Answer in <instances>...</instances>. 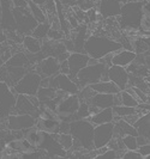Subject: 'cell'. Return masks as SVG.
<instances>
[{"instance_id":"obj_38","label":"cell","mask_w":150,"mask_h":159,"mask_svg":"<svg viewBox=\"0 0 150 159\" xmlns=\"http://www.w3.org/2000/svg\"><path fill=\"white\" fill-rule=\"evenodd\" d=\"M124 159H143L142 154L137 150H126V151L123 153V157Z\"/></svg>"},{"instance_id":"obj_16","label":"cell","mask_w":150,"mask_h":159,"mask_svg":"<svg viewBox=\"0 0 150 159\" xmlns=\"http://www.w3.org/2000/svg\"><path fill=\"white\" fill-rule=\"evenodd\" d=\"M15 114H29L32 115L35 119L39 116V108H36L34 104L31 103V101L29 99V97L27 95H17L16 104H15V109H13Z\"/></svg>"},{"instance_id":"obj_18","label":"cell","mask_w":150,"mask_h":159,"mask_svg":"<svg viewBox=\"0 0 150 159\" xmlns=\"http://www.w3.org/2000/svg\"><path fill=\"white\" fill-rule=\"evenodd\" d=\"M137 54L131 49L121 48L112 54V65H117L121 67H127L131 62H133Z\"/></svg>"},{"instance_id":"obj_44","label":"cell","mask_w":150,"mask_h":159,"mask_svg":"<svg viewBox=\"0 0 150 159\" xmlns=\"http://www.w3.org/2000/svg\"><path fill=\"white\" fill-rule=\"evenodd\" d=\"M34 4H36V5H39V6H43L45 4H46V1L47 0H31Z\"/></svg>"},{"instance_id":"obj_6","label":"cell","mask_w":150,"mask_h":159,"mask_svg":"<svg viewBox=\"0 0 150 159\" xmlns=\"http://www.w3.org/2000/svg\"><path fill=\"white\" fill-rule=\"evenodd\" d=\"M12 12H13L15 22H16V31L23 36L24 35H30L32 30L35 29V26L37 25V22L31 16L29 8L13 7Z\"/></svg>"},{"instance_id":"obj_48","label":"cell","mask_w":150,"mask_h":159,"mask_svg":"<svg viewBox=\"0 0 150 159\" xmlns=\"http://www.w3.org/2000/svg\"><path fill=\"white\" fill-rule=\"evenodd\" d=\"M123 4H125V2H128V1H131V0H120Z\"/></svg>"},{"instance_id":"obj_33","label":"cell","mask_w":150,"mask_h":159,"mask_svg":"<svg viewBox=\"0 0 150 159\" xmlns=\"http://www.w3.org/2000/svg\"><path fill=\"white\" fill-rule=\"evenodd\" d=\"M120 101H121V104H123V105L132 107V108H137L138 104H139V102H138L130 92H127L126 90L120 91Z\"/></svg>"},{"instance_id":"obj_47","label":"cell","mask_w":150,"mask_h":159,"mask_svg":"<svg viewBox=\"0 0 150 159\" xmlns=\"http://www.w3.org/2000/svg\"><path fill=\"white\" fill-rule=\"evenodd\" d=\"M144 6H145V7L150 11V0H149V1H147V2H144Z\"/></svg>"},{"instance_id":"obj_5","label":"cell","mask_w":150,"mask_h":159,"mask_svg":"<svg viewBox=\"0 0 150 159\" xmlns=\"http://www.w3.org/2000/svg\"><path fill=\"white\" fill-rule=\"evenodd\" d=\"M41 79L42 77L37 71H27V73L15 84L13 90L17 95L18 93L27 96L36 95L40 88Z\"/></svg>"},{"instance_id":"obj_26","label":"cell","mask_w":150,"mask_h":159,"mask_svg":"<svg viewBox=\"0 0 150 159\" xmlns=\"http://www.w3.org/2000/svg\"><path fill=\"white\" fill-rule=\"evenodd\" d=\"M59 90L52 88V86H40L37 92H36V97L39 98L40 104L41 103H48L51 101H53L56 96L59 95Z\"/></svg>"},{"instance_id":"obj_12","label":"cell","mask_w":150,"mask_h":159,"mask_svg":"<svg viewBox=\"0 0 150 159\" xmlns=\"http://www.w3.org/2000/svg\"><path fill=\"white\" fill-rule=\"evenodd\" d=\"M89 61V55L85 53H79V52H72L67 57V64H69V77L76 83V77L83 67H85Z\"/></svg>"},{"instance_id":"obj_9","label":"cell","mask_w":150,"mask_h":159,"mask_svg":"<svg viewBox=\"0 0 150 159\" xmlns=\"http://www.w3.org/2000/svg\"><path fill=\"white\" fill-rule=\"evenodd\" d=\"M114 135V123H102L96 125L94 127V148H101L103 146H107V143L111 141Z\"/></svg>"},{"instance_id":"obj_41","label":"cell","mask_w":150,"mask_h":159,"mask_svg":"<svg viewBox=\"0 0 150 159\" xmlns=\"http://www.w3.org/2000/svg\"><path fill=\"white\" fill-rule=\"evenodd\" d=\"M28 1H29V0H11L12 6H13V7H19V8L28 7Z\"/></svg>"},{"instance_id":"obj_36","label":"cell","mask_w":150,"mask_h":159,"mask_svg":"<svg viewBox=\"0 0 150 159\" xmlns=\"http://www.w3.org/2000/svg\"><path fill=\"white\" fill-rule=\"evenodd\" d=\"M64 36H65V34L61 31V29H53V28H51L49 31H48L47 39L53 41H61L64 40Z\"/></svg>"},{"instance_id":"obj_25","label":"cell","mask_w":150,"mask_h":159,"mask_svg":"<svg viewBox=\"0 0 150 159\" xmlns=\"http://www.w3.org/2000/svg\"><path fill=\"white\" fill-rule=\"evenodd\" d=\"M22 46L29 54H36L41 52L42 42L39 39L34 37L32 35H24L22 39Z\"/></svg>"},{"instance_id":"obj_20","label":"cell","mask_w":150,"mask_h":159,"mask_svg":"<svg viewBox=\"0 0 150 159\" xmlns=\"http://www.w3.org/2000/svg\"><path fill=\"white\" fill-rule=\"evenodd\" d=\"M35 127L40 130H43L47 134H58L60 128V120L52 117H45V119L37 117Z\"/></svg>"},{"instance_id":"obj_24","label":"cell","mask_w":150,"mask_h":159,"mask_svg":"<svg viewBox=\"0 0 150 159\" xmlns=\"http://www.w3.org/2000/svg\"><path fill=\"white\" fill-rule=\"evenodd\" d=\"M133 126L138 132V135L145 136L150 141V111L141 115Z\"/></svg>"},{"instance_id":"obj_13","label":"cell","mask_w":150,"mask_h":159,"mask_svg":"<svg viewBox=\"0 0 150 159\" xmlns=\"http://www.w3.org/2000/svg\"><path fill=\"white\" fill-rule=\"evenodd\" d=\"M128 72H127L126 67H121V66H117V65H111L107 68V77L108 80L113 81L119 89L120 91L125 90L128 86Z\"/></svg>"},{"instance_id":"obj_10","label":"cell","mask_w":150,"mask_h":159,"mask_svg":"<svg viewBox=\"0 0 150 159\" xmlns=\"http://www.w3.org/2000/svg\"><path fill=\"white\" fill-rule=\"evenodd\" d=\"M11 0H0V29L4 31H16V22L12 12Z\"/></svg>"},{"instance_id":"obj_4","label":"cell","mask_w":150,"mask_h":159,"mask_svg":"<svg viewBox=\"0 0 150 159\" xmlns=\"http://www.w3.org/2000/svg\"><path fill=\"white\" fill-rule=\"evenodd\" d=\"M107 68H108V66H106L100 61L97 64L87 65L77 73L76 84L78 85L79 89H82L87 85L97 83L100 80H108Z\"/></svg>"},{"instance_id":"obj_42","label":"cell","mask_w":150,"mask_h":159,"mask_svg":"<svg viewBox=\"0 0 150 159\" xmlns=\"http://www.w3.org/2000/svg\"><path fill=\"white\" fill-rule=\"evenodd\" d=\"M60 1L67 6H79L84 0H60Z\"/></svg>"},{"instance_id":"obj_35","label":"cell","mask_w":150,"mask_h":159,"mask_svg":"<svg viewBox=\"0 0 150 159\" xmlns=\"http://www.w3.org/2000/svg\"><path fill=\"white\" fill-rule=\"evenodd\" d=\"M123 143L126 150H138V143H137V136L127 134L121 138Z\"/></svg>"},{"instance_id":"obj_1","label":"cell","mask_w":150,"mask_h":159,"mask_svg":"<svg viewBox=\"0 0 150 159\" xmlns=\"http://www.w3.org/2000/svg\"><path fill=\"white\" fill-rule=\"evenodd\" d=\"M94 123L88 119H76L70 122L69 133L73 138L72 147H75V151L94 148Z\"/></svg>"},{"instance_id":"obj_17","label":"cell","mask_w":150,"mask_h":159,"mask_svg":"<svg viewBox=\"0 0 150 159\" xmlns=\"http://www.w3.org/2000/svg\"><path fill=\"white\" fill-rule=\"evenodd\" d=\"M79 97L77 93L73 95H66L58 102L56 105V112H70V114H75L77 111L79 107Z\"/></svg>"},{"instance_id":"obj_11","label":"cell","mask_w":150,"mask_h":159,"mask_svg":"<svg viewBox=\"0 0 150 159\" xmlns=\"http://www.w3.org/2000/svg\"><path fill=\"white\" fill-rule=\"evenodd\" d=\"M49 86L56 89L59 91H63L65 93H69V95L78 93L79 91L78 85L73 80H71V78L67 74H63V73H58L56 75L51 77Z\"/></svg>"},{"instance_id":"obj_39","label":"cell","mask_w":150,"mask_h":159,"mask_svg":"<svg viewBox=\"0 0 150 159\" xmlns=\"http://www.w3.org/2000/svg\"><path fill=\"white\" fill-rule=\"evenodd\" d=\"M66 19H67V23H69V25H70V28H72V29H76L79 24H80L78 22V19L76 18V16L73 15V12L70 13L69 16H66Z\"/></svg>"},{"instance_id":"obj_32","label":"cell","mask_w":150,"mask_h":159,"mask_svg":"<svg viewBox=\"0 0 150 159\" xmlns=\"http://www.w3.org/2000/svg\"><path fill=\"white\" fill-rule=\"evenodd\" d=\"M138 29L141 31H150V11L143 5L142 15L139 19V26Z\"/></svg>"},{"instance_id":"obj_2","label":"cell","mask_w":150,"mask_h":159,"mask_svg":"<svg viewBox=\"0 0 150 159\" xmlns=\"http://www.w3.org/2000/svg\"><path fill=\"white\" fill-rule=\"evenodd\" d=\"M121 43L106 35H89L84 43V53L90 57L101 59L104 55L121 49Z\"/></svg>"},{"instance_id":"obj_8","label":"cell","mask_w":150,"mask_h":159,"mask_svg":"<svg viewBox=\"0 0 150 159\" xmlns=\"http://www.w3.org/2000/svg\"><path fill=\"white\" fill-rule=\"evenodd\" d=\"M6 127L12 132H22L24 129L35 127L36 119L29 114H10L6 117Z\"/></svg>"},{"instance_id":"obj_31","label":"cell","mask_w":150,"mask_h":159,"mask_svg":"<svg viewBox=\"0 0 150 159\" xmlns=\"http://www.w3.org/2000/svg\"><path fill=\"white\" fill-rule=\"evenodd\" d=\"M113 109V114L115 116H119V117H125L127 115H131V114H134L137 112V108H132V107H126V105H123V104H119V105H113L112 107Z\"/></svg>"},{"instance_id":"obj_27","label":"cell","mask_w":150,"mask_h":159,"mask_svg":"<svg viewBox=\"0 0 150 159\" xmlns=\"http://www.w3.org/2000/svg\"><path fill=\"white\" fill-rule=\"evenodd\" d=\"M4 64L8 65V66H15V67H28L29 65L31 64L29 60V56L27 55L23 52H18L16 54L10 56L7 61H5Z\"/></svg>"},{"instance_id":"obj_3","label":"cell","mask_w":150,"mask_h":159,"mask_svg":"<svg viewBox=\"0 0 150 159\" xmlns=\"http://www.w3.org/2000/svg\"><path fill=\"white\" fill-rule=\"evenodd\" d=\"M143 5H144V2L137 1V0H131L128 2L123 4L121 12L117 17L119 25L125 30L126 29H138Z\"/></svg>"},{"instance_id":"obj_7","label":"cell","mask_w":150,"mask_h":159,"mask_svg":"<svg viewBox=\"0 0 150 159\" xmlns=\"http://www.w3.org/2000/svg\"><path fill=\"white\" fill-rule=\"evenodd\" d=\"M17 93L13 86H8L6 83L0 81V119H6L13 112L16 104Z\"/></svg>"},{"instance_id":"obj_23","label":"cell","mask_w":150,"mask_h":159,"mask_svg":"<svg viewBox=\"0 0 150 159\" xmlns=\"http://www.w3.org/2000/svg\"><path fill=\"white\" fill-rule=\"evenodd\" d=\"M114 119V114H113V109L112 108H104L101 109L100 111H97L94 115H90L88 120L90 122L94 123V126L96 125H102V123H108V122H113Z\"/></svg>"},{"instance_id":"obj_29","label":"cell","mask_w":150,"mask_h":159,"mask_svg":"<svg viewBox=\"0 0 150 159\" xmlns=\"http://www.w3.org/2000/svg\"><path fill=\"white\" fill-rule=\"evenodd\" d=\"M49 29H51V24H49L48 20L42 22V23H37V25L35 26V29L32 30L30 35H32L34 37H36V39H39L41 41L46 40Z\"/></svg>"},{"instance_id":"obj_51","label":"cell","mask_w":150,"mask_h":159,"mask_svg":"<svg viewBox=\"0 0 150 159\" xmlns=\"http://www.w3.org/2000/svg\"><path fill=\"white\" fill-rule=\"evenodd\" d=\"M145 159H150V154H148V156L145 157Z\"/></svg>"},{"instance_id":"obj_43","label":"cell","mask_w":150,"mask_h":159,"mask_svg":"<svg viewBox=\"0 0 150 159\" xmlns=\"http://www.w3.org/2000/svg\"><path fill=\"white\" fill-rule=\"evenodd\" d=\"M59 73H63V74H67L69 75V64H67V60L60 62V72Z\"/></svg>"},{"instance_id":"obj_45","label":"cell","mask_w":150,"mask_h":159,"mask_svg":"<svg viewBox=\"0 0 150 159\" xmlns=\"http://www.w3.org/2000/svg\"><path fill=\"white\" fill-rule=\"evenodd\" d=\"M6 150V141L5 140H0V152Z\"/></svg>"},{"instance_id":"obj_50","label":"cell","mask_w":150,"mask_h":159,"mask_svg":"<svg viewBox=\"0 0 150 159\" xmlns=\"http://www.w3.org/2000/svg\"><path fill=\"white\" fill-rule=\"evenodd\" d=\"M2 64H4V61H2V60H1V57H0V66H1Z\"/></svg>"},{"instance_id":"obj_40","label":"cell","mask_w":150,"mask_h":159,"mask_svg":"<svg viewBox=\"0 0 150 159\" xmlns=\"http://www.w3.org/2000/svg\"><path fill=\"white\" fill-rule=\"evenodd\" d=\"M137 151L142 154L143 158H145L148 154H150V141L149 143H144V145H141V146L138 147V150H137Z\"/></svg>"},{"instance_id":"obj_22","label":"cell","mask_w":150,"mask_h":159,"mask_svg":"<svg viewBox=\"0 0 150 159\" xmlns=\"http://www.w3.org/2000/svg\"><path fill=\"white\" fill-rule=\"evenodd\" d=\"M90 88L94 90L97 93H111V95H115L120 92V89L111 80H100L97 83H94L91 85H89Z\"/></svg>"},{"instance_id":"obj_30","label":"cell","mask_w":150,"mask_h":159,"mask_svg":"<svg viewBox=\"0 0 150 159\" xmlns=\"http://www.w3.org/2000/svg\"><path fill=\"white\" fill-rule=\"evenodd\" d=\"M56 140H58L59 145L61 146V148L66 152L70 151L72 148V146H73V138H72V135L69 132H66V133H58L56 134Z\"/></svg>"},{"instance_id":"obj_15","label":"cell","mask_w":150,"mask_h":159,"mask_svg":"<svg viewBox=\"0 0 150 159\" xmlns=\"http://www.w3.org/2000/svg\"><path fill=\"white\" fill-rule=\"evenodd\" d=\"M37 72L41 77H53L60 72V62L54 56H46L39 61Z\"/></svg>"},{"instance_id":"obj_37","label":"cell","mask_w":150,"mask_h":159,"mask_svg":"<svg viewBox=\"0 0 150 159\" xmlns=\"http://www.w3.org/2000/svg\"><path fill=\"white\" fill-rule=\"evenodd\" d=\"M96 158L97 159H102V158H106V159H115V158H120L118 154V152L114 151L113 148H107L106 151L101 153V154H97L96 156Z\"/></svg>"},{"instance_id":"obj_49","label":"cell","mask_w":150,"mask_h":159,"mask_svg":"<svg viewBox=\"0 0 150 159\" xmlns=\"http://www.w3.org/2000/svg\"><path fill=\"white\" fill-rule=\"evenodd\" d=\"M145 39H147V41H148V43H149V46H150V36L149 37H145Z\"/></svg>"},{"instance_id":"obj_28","label":"cell","mask_w":150,"mask_h":159,"mask_svg":"<svg viewBox=\"0 0 150 159\" xmlns=\"http://www.w3.org/2000/svg\"><path fill=\"white\" fill-rule=\"evenodd\" d=\"M28 8H29L31 16L36 19L37 23H42V22H46L47 20V16H46L43 8L41 7V6H39V5H36V4H34L31 0L28 1Z\"/></svg>"},{"instance_id":"obj_46","label":"cell","mask_w":150,"mask_h":159,"mask_svg":"<svg viewBox=\"0 0 150 159\" xmlns=\"http://www.w3.org/2000/svg\"><path fill=\"white\" fill-rule=\"evenodd\" d=\"M144 61H145V65L149 68V72H150V55H144Z\"/></svg>"},{"instance_id":"obj_14","label":"cell","mask_w":150,"mask_h":159,"mask_svg":"<svg viewBox=\"0 0 150 159\" xmlns=\"http://www.w3.org/2000/svg\"><path fill=\"white\" fill-rule=\"evenodd\" d=\"M123 2L120 0H100L97 6L99 15L106 18H117L121 12Z\"/></svg>"},{"instance_id":"obj_19","label":"cell","mask_w":150,"mask_h":159,"mask_svg":"<svg viewBox=\"0 0 150 159\" xmlns=\"http://www.w3.org/2000/svg\"><path fill=\"white\" fill-rule=\"evenodd\" d=\"M75 31H71L72 37H70L73 42V47H75V52H79V53H84V43L85 40L89 36L88 34V25L79 24L76 29H73Z\"/></svg>"},{"instance_id":"obj_34","label":"cell","mask_w":150,"mask_h":159,"mask_svg":"<svg viewBox=\"0 0 150 159\" xmlns=\"http://www.w3.org/2000/svg\"><path fill=\"white\" fill-rule=\"evenodd\" d=\"M90 116V112H89V103L82 101L79 103V107L77 109V111L75 112V120L76 119H88Z\"/></svg>"},{"instance_id":"obj_21","label":"cell","mask_w":150,"mask_h":159,"mask_svg":"<svg viewBox=\"0 0 150 159\" xmlns=\"http://www.w3.org/2000/svg\"><path fill=\"white\" fill-rule=\"evenodd\" d=\"M89 104L97 107L99 109H104V108H112L114 105V95L111 93H95L90 99Z\"/></svg>"}]
</instances>
